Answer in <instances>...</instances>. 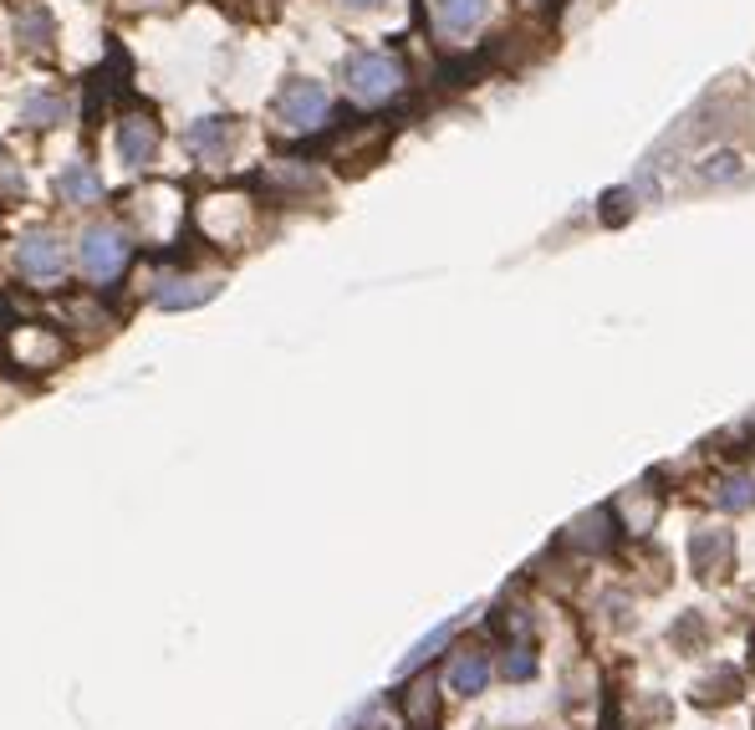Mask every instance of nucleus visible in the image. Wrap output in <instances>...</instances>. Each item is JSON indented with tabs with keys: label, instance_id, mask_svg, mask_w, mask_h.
Wrapping results in <instances>:
<instances>
[{
	"label": "nucleus",
	"instance_id": "obj_1",
	"mask_svg": "<svg viewBox=\"0 0 755 730\" xmlns=\"http://www.w3.org/2000/svg\"><path fill=\"white\" fill-rule=\"evenodd\" d=\"M342 77H347L357 103H384L388 92H399L403 67L388 57V52H353L347 67H342Z\"/></svg>",
	"mask_w": 755,
	"mask_h": 730
},
{
	"label": "nucleus",
	"instance_id": "obj_5",
	"mask_svg": "<svg viewBox=\"0 0 755 730\" xmlns=\"http://www.w3.org/2000/svg\"><path fill=\"white\" fill-rule=\"evenodd\" d=\"M153 149H159V134H153V128H149L144 118H128V123L118 128V159H123L128 169H144V164L153 159Z\"/></svg>",
	"mask_w": 755,
	"mask_h": 730
},
{
	"label": "nucleus",
	"instance_id": "obj_15",
	"mask_svg": "<svg viewBox=\"0 0 755 730\" xmlns=\"http://www.w3.org/2000/svg\"><path fill=\"white\" fill-rule=\"evenodd\" d=\"M531 670H536V664L526 659V649H511V654H505V674H511V680H526Z\"/></svg>",
	"mask_w": 755,
	"mask_h": 730
},
{
	"label": "nucleus",
	"instance_id": "obj_14",
	"mask_svg": "<svg viewBox=\"0 0 755 730\" xmlns=\"http://www.w3.org/2000/svg\"><path fill=\"white\" fill-rule=\"evenodd\" d=\"M36 118H61V103H57V98H31V103H26V123H36Z\"/></svg>",
	"mask_w": 755,
	"mask_h": 730
},
{
	"label": "nucleus",
	"instance_id": "obj_4",
	"mask_svg": "<svg viewBox=\"0 0 755 730\" xmlns=\"http://www.w3.org/2000/svg\"><path fill=\"white\" fill-rule=\"evenodd\" d=\"M15 261H21V271H26L31 282H57L61 266H67V255H61L57 236H26L21 240V251H15Z\"/></svg>",
	"mask_w": 755,
	"mask_h": 730
},
{
	"label": "nucleus",
	"instance_id": "obj_9",
	"mask_svg": "<svg viewBox=\"0 0 755 730\" xmlns=\"http://www.w3.org/2000/svg\"><path fill=\"white\" fill-rule=\"evenodd\" d=\"M159 307H169V312H184V307H199V301L215 297V282H194V276H179V282H163L159 292Z\"/></svg>",
	"mask_w": 755,
	"mask_h": 730
},
{
	"label": "nucleus",
	"instance_id": "obj_10",
	"mask_svg": "<svg viewBox=\"0 0 755 730\" xmlns=\"http://www.w3.org/2000/svg\"><path fill=\"white\" fill-rule=\"evenodd\" d=\"M61 194H67L72 205H92V199L103 194V180H98L88 164H72L67 174H61Z\"/></svg>",
	"mask_w": 755,
	"mask_h": 730
},
{
	"label": "nucleus",
	"instance_id": "obj_13",
	"mask_svg": "<svg viewBox=\"0 0 755 730\" xmlns=\"http://www.w3.org/2000/svg\"><path fill=\"white\" fill-rule=\"evenodd\" d=\"M720 506H730V511L751 506V480H725V491H720Z\"/></svg>",
	"mask_w": 755,
	"mask_h": 730
},
{
	"label": "nucleus",
	"instance_id": "obj_6",
	"mask_svg": "<svg viewBox=\"0 0 755 730\" xmlns=\"http://www.w3.org/2000/svg\"><path fill=\"white\" fill-rule=\"evenodd\" d=\"M485 11H490V0H434L439 31H449V36H470L485 21Z\"/></svg>",
	"mask_w": 755,
	"mask_h": 730
},
{
	"label": "nucleus",
	"instance_id": "obj_3",
	"mask_svg": "<svg viewBox=\"0 0 755 730\" xmlns=\"http://www.w3.org/2000/svg\"><path fill=\"white\" fill-rule=\"evenodd\" d=\"M327 88L322 82H307V77H297V82H286L282 98H276V118H282V128H291V134H311L317 123L327 118Z\"/></svg>",
	"mask_w": 755,
	"mask_h": 730
},
{
	"label": "nucleus",
	"instance_id": "obj_11",
	"mask_svg": "<svg viewBox=\"0 0 755 730\" xmlns=\"http://www.w3.org/2000/svg\"><path fill=\"white\" fill-rule=\"evenodd\" d=\"M449 634H455V624H445V628H434V634H430V639H424V643H419V649H414V654H409V659H403V664H399V674H409V670H419V664H424V659H430V654H434V649H439V643H449Z\"/></svg>",
	"mask_w": 755,
	"mask_h": 730
},
{
	"label": "nucleus",
	"instance_id": "obj_16",
	"mask_svg": "<svg viewBox=\"0 0 755 730\" xmlns=\"http://www.w3.org/2000/svg\"><path fill=\"white\" fill-rule=\"evenodd\" d=\"M347 5H353V11H378L384 0H347Z\"/></svg>",
	"mask_w": 755,
	"mask_h": 730
},
{
	"label": "nucleus",
	"instance_id": "obj_2",
	"mask_svg": "<svg viewBox=\"0 0 755 730\" xmlns=\"http://www.w3.org/2000/svg\"><path fill=\"white\" fill-rule=\"evenodd\" d=\"M77 261H82V271H88L92 282H113L128 266V236H123L118 225H92L77 240Z\"/></svg>",
	"mask_w": 755,
	"mask_h": 730
},
{
	"label": "nucleus",
	"instance_id": "obj_8",
	"mask_svg": "<svg viewBox=\"0 0 755 730\" xmlns=\"http://www.w3.org/2000/svg\"><path fill=\"white\" fill-rule=\"evenodd\" d=\"M490 685V659L485 654H455V664H449V689L455 695H480V689Z\"/></svg>",
	"mask_w": 755,
	"mask_h": 730
},
{
	"label": "nucleus",
	"instance_id": "obj_12",
	"mask_svg": "<svg viewBox=\"0 0 755 730\" xmlns=\"http://www.w3.org/2000/svg\"><path fill=\"white\" fill-rule=\"evenodd\" d=\"M699 174H705V180H735V174H741V153H710V159L699 164Z\"/></svg>",
	"mask_w": 755,
	"mask_h": 730
},
{
	"label": "nucleus",
	"instance_id": "obj_7",
	"mask_svg": "<svg viewBox=\"0 0 755 730\" xmlns=\"http://www.w3.org/2000/svg\"><path fill=\"white\" fill-rule=\"evenodd\" d=\"M230 144H236V123L230 118H199L190 128V149L205 153V159H225Z\"/></svg>",
	"mask_w": 755,
	"mask_h": 730
}]
</instances>
